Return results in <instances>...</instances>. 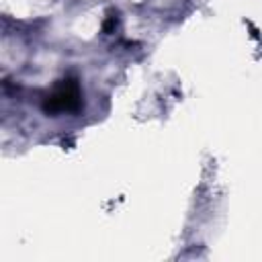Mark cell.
Instances as JSON below:
<instances>
[{
	"mask_svg": "<svg viewBox=\"0 0 262 262\" xmlns=\"http://www.w3.org/2000/svg\"><path fill=\"white\" fill-rule=\"evenodd\" d=\"M80 104V90H78V84L74 80H66L61 82L55 92L47 98V104L45 108L47 111H72Z\"/></svg>",
	"mask_w": 262,
	"mask_h": 262,
	"instance_id": "obj_1",
	"label": "cell"
}]
</instances>
